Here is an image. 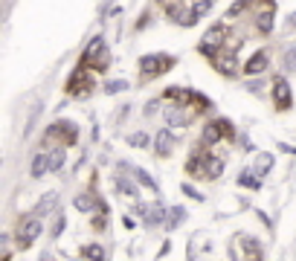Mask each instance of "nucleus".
<instances>
[{
  "instance_id": "obj_1",
  "label": "nucleus",
  "mask_w": 296,
  "mask_h": 261,
  "mask_svg": "<svg viewBox=\"0 0 296 261\" xmlns=\"http://www.w3.org/2000/svg\"><path fill=\"white\" fill-rule=\"evenodd\" d=\"M174 67V58L171 55H163V53H151V55H143L140 58V73L143 76H163L166 70H171Z\"/></svg>"
},
{
  "instance_id": "obj_2",
  "label": "nucleus",
  "mask_w": 296,
  "mask_h": 261,
  "mask_svg": "<svg viewBox=\"0 0 296 261\" xmlns=\"http://www.w3.org/2000/svg\"><path fill=\"white\" fill-rule=\"evenodd\" d=\"M93 73L96 70H87L84 64H79V70L70 76V81H67V93H73V96H87L90 90H93Z\"/></svg>"
},
{
  "instance_id": "obj_3",
  "label": "nucleus",
  "mask_w": 296,
  "mask_h": 261,
  "mask_svg": "<svg viewBox=\"0 0 296 261\" xmlns=\"http://www.w3.org/2000/svg\"><path fill=\"white\" fill-rule=\"evenodd\" d=\"M81 64L84 67H93V70H105V64H108V50H105V41L102 38H93L81 55Z\"/></svg>"
},
{
  "instance_id": "obj_4",
  "label": "nucleus",
  "mask_w": 296,
  "mask_h": 261,
  "mask_svg": "<svg viewBox=\"0 0 296 261\" xmlns=\"http://www.w3.org/2000/svg\"><path fill=\"white\" fill-rule=\"evenodd\" d=\"M38 235H41V218H27V221H20L18 226V247L20 250H27V247H32V241H35Z\"/></svg>"
},
{
  "instance_id": "obj_5",
  "label": "nucleus",
  "mask_w": 296,
  "mask_h": 261,
  "mask_svg": "<svg viewBox=\"0 0 296 261\" xmlns=\"http://www.w3.org/2000/svg\"><path fill=\"white\" fill-rule=\"evenodd\" d=\"M224 38H226V27H224V23H215V27L203 35V41H200V53L207 55V58H212V55L218 53V46H221Z\"/></svg>"
},
{
  "instance_id": "obj_6",
  "label": "nucleus",
  "mask_w": 296,
  "mask_h": 261,
  "mask_svg": "<svg viewBox=\"0 0 296 261\" xmlns=\"http://www.w3.org/2000/svg\"><path fill=\"white\" fill-rule=\"evenodd\" d=\"M209 61H212V67H215L221 76H235V70H238V58H235V53H230V50H218Z\"/></svg>"
},
{
  "instance_id": "obj_7",
  "label": "nucleus",
  "mask_w": 296,
  "mask_h": 261,
  "mask_svg": "<svg viewBox=\"0 0 296 261\" xmlns=\"http://www.w3.org/2000/svg\"><path fill=\"white\" fill-rule=\"evenodd\" d=\"M166 15H169L174 23H180V27H192L197 20V12L189 9V6H180V3H171V6H166Z\"/></svg>"
},
{
  "instance_id": "obj_8",
  "label": "nucleus",
  "mask_w": 296,
  "mask_h": 261,
  "mask_svg": "<svg viewBox=\"0 0 296 261\" xmlns=\"http://www.w3.org/2000/svg\"><path fill=\"white\" fill-rule=\"evenodd\" d=\"M221 136H233V125H230L226 119H215V122H209L207 131H203V139L212 145V143H218Z\"/></svg>"
},
{
  "instance_id": "obj_9",
  "label": "nucleus",
  "mask_w": 296,
  "mask_h": 261,
  "mask_svg": "<svg viewBox=\"0 0 296 261\" xmlns=\"http://www.w3.org/2000/svg\"><path fill=\"white\" fill-rule=\"evenodd\" d=\"M273 105H276V110H290V105H293L285 79H276V84H273Z\"/></svg>"
},
{
  "instance_id": "obj_10",
  "label": "nucleus",
  "mask_w": 296,
  "mask_h": 261,
  "mask_svg": "<svg viewBox=\"0 0 296 261\" xmlns=\"http://www.w3.org/2000/svg\"><path fill=\"white\" fill-rule=\"evenodd\" d=\"M47 136H64V145H73L79 139V131H76V125H70V122H55V125L47 128Z\"/></svg>"
},
{
  "instance_id": "obj_11",
  "label": "nucleus",
  "mask_w": 296,
  "mask_h": 261,
  "mask_svg": "<svg viewBox=\"0 0 296 261\" xmlns=\"http://www.w3.org/2000/svg\"><path fill=\"white\" fill-rule=\"evenodd\" d=\"M267 64H270V53L267 50H259V53L250 55V61L244 64V73H247V76H259V73L267 70Z\"/></svg>"
},
{
  "instance_id": "obj_12",
  "label": "nucleus",
  "mask_w": 296,
  "mask_h": 261,
  "mask_svg": "<svg viewBox=\"0 0 296 261\" xmlns=\"http://www.w3.org/2000/svg\"><path fill=\"white\" fill-rule=\"evenodd\" d=\"M256 29H259L261 35H270L273 32V3L264 0V9L256 15Z\"/></svg>"
},
{
  "instance_id": "obj_13",
  "label": "nucleus",
  "mask_w": 296,
  "mask_h": 261,
  "mask_svg": "<svg viewBox=\"0 0 296 261\" xmlns=\"http://www.w3.org/2000/svg\"><path fill=\"white\" fill-rule=\"evenodd\" d=\"M166 122H169L171 128H189L192 125V113L183 108H169L166 110Z\"/></svg>"
},
{
  "instance_id": "obj_14",
  "label": "nucleus",
  "mask_w": 296,
  "mask_h": 261,
  "mask_svg": "<svg viewBox=\"0 0 296 261\" xmlns=\"http://www.w3.org/2000/svg\"><path fill=\"white\" fill-rule=\"evenodd\" d=\"M136 215H143L145 224H163V221H166V209L163 206H140Z\"/></svg>"
},
{
  "instance_id": "obj_15",
  "label": "nucleus",
  "mask_w": 296,
  "mask_h": 261,
  "mask_svg": "<svg viewBox=\"0 0 296 261\" xmlns=\"http://www.w3.org/2000/svg\"><path fill=\"white\" fill-rule=\"evenodd\" d=\"M47 165L50 171H58L64 165V145H53L50 151H47Z\"/></svg>"
},
{
  "instance_id": "obj_16",
  "label": "nucleus",
  "mask_w": 296,
  "mask_h": 261,
  "mask_svg": "<svg viewBox=\"0 0 296 261\" xmlns=\"http://www.w3.org/2000/svg\"><path fill=\"white\" fill-rule=\"evenodd\" d=\"M221 174H224V160L207 157V174H203V180H218Z\"/></svg>"
},
{
  "instance_id": "obj_17",
  "label": "nucleus",
  "mask_w": 296,
  "mask_h": 261,
  "mask_svg": "<svg viewBox=\"0 0 296 261\" xmlns=\"http://www.w3.org/2000/svg\"><path fill=\"white\" fill-rule=\"evenodd\" d=\"M174 148V134L171 131H160L157 134V154H171Z\"/></svg>"
},
{
  "instance_id": "obj_18",
  "label": "nucleus",
  "mask_w": 296,
  "mask_h": 261,
  "mask_svg": "<svg viewBox=\"0 0 296 261\" xmlns=\"http://www.w3.org/2000/svg\"><path fill=\"white\" fill-rule=\"evenodd\" d=\"M238 244H241L244 250H247V261H261V250L259 244H253L247 235H238Z\"/></svg>"
},
{
  "instance_id": "obj_19",
  "label": "nucleus",
  "mask_w": 296,
  "mask_h": 261,
  "mask_svg": "<svg viewBox=\"0 0 296 261\" xmlns=\"http://www.w3.org/2000/svg\"><path fill=\"white\" fill-rule=\"evenodd\" d=\"M84 258H87V261H105V250H102V244H87V247H84Z\"/></svg>"
},
{
  "instance_id": "obj_20",
  "label": "nucleus",
  "mask_w": 296,
  "mask_h": 261,
  "mask_svg": "<svg viewBox=\"0 0 296 261\" xmlns=\"http://www.w3.org/2000/svg\"><path fill=\"white\" fill-rule=\"evenodd\" d=\"M50 171V165H47V154H38L35 160H32V177H41V174H47Z\"/></svg>"
},
{
  "instance_id": "obj_21",
  "label": "nucleus",
  "mask_w": 296,
  "mask_h": 261,
  "mask_svg": "<svg viewBox=\"0 0 296 261\" xmlns=\"http://www.w3.org/2000/svg\"><path fill=\"white\" fill-rule=\"evenodd\" d=\"M131 171H134V177H136L140 183H143V186H145L148 192H157V183L151 180V174H145L143 169H131Z\"/></svg>"
},
{
  "instance_id": "obj_22",
  "label": "nucleus",
  "mask_w": 296,
  "mask_h": 261,
  "mask_svg": "<svg viewBox=\"0 0 296 261\" xmlns=\"http://www.w3.org/2000/svg\"><path fill=\"white\" fill-rule=\"evenodd\" d=\"M96 206V198L93 195H79L76 198V209H81V212H87V209H93Z\"/></svg>"
},
{
  "instance_id": "obj_23",
  "label": "nucleus",
  "mask_w": 296,
  "mask_h": 261,
  "mask_svg": "<svg viewBox=\"0 0 296 261\" xmlns=\"http://www.w3.org/2000/svg\"><path fill=\"white\" fill-rule=\"evenodd\" d=\"M238 183H241V186H250V189H259L261 186V180L253 174V171H244L241 177H238Z\"/></svg>"
},
{
  "instance_id": "obj_24",
  "label": "nucleus",
  "mask_w": 296,
  "mask_h": 261,
  "mask_svg": "<svg viewBox=\"0 0 296 261\" xmlns=\"http://www.w3.org/2000/svg\"><path fill=\"white\" fill-rule=\"evenodd\" d=\"M113 180H117V189H119V192H125L128 198H134V195H136V189H134V186H131L128 180H125V177H122V174H117Z\"/></svg>"
},
{
  "instance_id": "obj_25",
  "label": "nucleus",
  "mask_w": 296,
  "mask_h": 261,
  "mask_svg": "<svg viewBox=\"0 0 296 261\" xmlns=\"http://www.w3.org/2000/svg\"><path fill=\"white\" fill-rule=\"evenodd\" d=\"M55 200H58L55 195H50V198H44V200H41V203H38V209H35V218H41L44 212H50V209L55 206Z\"/></svg>"
},
{
  "instance_id": "obj_26",
  "label": "nucleus",
  "mask_w": 296,
  "mask_h": 261,
  "mask_svg": "<svg viewBox=\"0 0 296 261\" xmlns=\"http://www.w3.org/2000/svg\"><path fill=\"white\" fill-rule=\"evenodd\" d=\"M270 165H273V157H270V154H259V174L270 171Z\"/></svg>"
},
{
  "instance_id": "obj_27",
  "label": "nucleus",
  "mask_w": 296,
  "mask_h": 261,
  "mask_svg": "<svg viewBox=\"0 0 296 261\" xmlns=\"http://www.w3.org/2000/svg\"><path fill=\"white\" fill-rule=\"evenodd\" d=\"M285 67H287L290 73H296V46L285 53Z\"/></svg>"
},
{
  "instance_id": "obj_28",
  "label": "nucleus",
  "mask_w": 296,
  "mask_h": 261,
  "mask_svg": "<svg viewBox=\"0 0 296 261\" xmlns=\"http://www.w3.org/2000/svg\"><path fill=\"white\" fill-rule=\"evenodd\" d=\"M128 143L134 145V148H143V145H148V136L145 134H131L128 136Z\"/></svg>"
},
{
  "instance_id": "obj_29",
  "label": "nucleus",
  "mask_w": 296,
  "mask_h": 261,
  "mask_svg": "<svg viewBox=\"0 0 296 261\" xmlns=\"http://www.w3.org/2000/svg\"><path fill=\"white\" fill-rule=\"evenodd\" d=\"M125 87H128L125 81H108V87H105V90H108V93H117V90H125Z\"/></svg>"
},
{
  "instance_id": "obj_30",
  "label": "nucleus",
  "mask_w": 296,
  "mask_h": 261,
  "mask_svg": "<svg viewBox=\"0 0 296 261\" xmlns=\"http://www.w3.org/2000/svg\"><path fill=\"white\" fill-rule=\"evenodd\" d=\"M209 9H212V3H209V0H203V3H197V6H195V12H197V18H200V15H207Z\"/></svg>"
},
{
  "instance_id": "obj_31",
  "label": "nucleus",
  "mask_w": 296,
  "mask_h": 261,
  "mask_svg": "<svg viewBox=\"0 0 296 261\" xmlns=\"http://www.w3.org/2000/svg\"><path fill=\"white\" fill-rule=\"evenodd\" d=\"M183 192H186L189 198H195V200H203V198H200V192H195V189H192V186H183Z\"/></svg>"
},
{
  "instance_id": "obj_32",
  "label": "nucleus",
  "mask_w": 296,
  "mask_h": 261,
  "mask_svg": "<svg viewBox=\"0 0 296 261\" xmlns=\"http://www.w3.org/2000/svg\"><path fill=\"white\" fill-rule=\"evenodd\" d=\"M287 23H290V27H296V12L290 15V18H287Z\"/></svg>"
}]
</instances>
